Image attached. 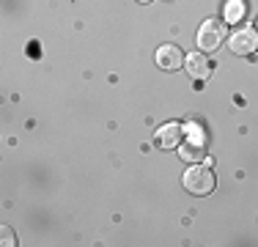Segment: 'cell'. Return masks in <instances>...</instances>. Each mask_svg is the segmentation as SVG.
Listing matches in <instances>:
<instances>
[{"label": "cell", "mask_w": 258, "mask_h": 247, "mask_svg": "<svg viewBox=\"0 0 258 247\" xmlns=\"http://www.w3.org/2000/svg\"><path fill=\"white\" fill-rule=\"evenodd\" d=\"M214 184H217V178H214V173L209 168H189L184 173V190L192 193V195L214 193Z\"/></svg>", "instance_id": "1"}, {"label": "cell", "mask_w": 258, "mask_h": 247, "mask_svg": "<svg viewBox=\"0 0 258 247\" xmlns=\"http://www.w3.org/2000/svg\"><path fill=\"white\" fill-rule=\"evenodd\" d=\"M225 41V22H217V20H209L201 25L198 30V47L204 52H214L220 44Z\"/></svg>", "instance_id": "2"}, {"label": "cell", "mask_w": 258, "mask_h": 247, "mask_svg": "<svg viewBox=\"0 0 258 247\" xmlns=\"http://www.w3.org/2000/svg\"><path fill=\"white\" fill-rule=\"evenodd\" d=\"M228 47L233 55H250L258 49V30L255 28H242L233 30V36L228 39Z\"/></svg>", "instance_id": "3"}, {"label": "cell", "mask_w": 258, "mask_h": 247, "mask_svg": "<svg viewBox=\"0 0 258 247\" xmlns=\"http://www.w3.org/2000/svg\"><path fill=\"white\" fill-rule=\"evenodd\" d=\"M206 157H209V154H206V138H204V132L189 127V140L181 146V159H187V162H204Z\"/></svg>", "instance_id": "4"}, {"label": "cell", "mask_w": 258, "mask_h": 247, "mask_svg": "<svg viewBox=\"0 0 258 247\" xmlns=\"http://www.w3.org/2000/svg\"><path fill=\"white\" fill-rule=\"evenodd\" d=\"M157 64L162 66L165 72H176L184 66V55L176 44H165V47L157 49Z\"/></svg>", "instance_id": "5"}, {"label": "cell", "mask_w": 258, "mask_h": 247, "mask_svg": "<svg viewBox=\"0 0 258 247\" xmlns=\"http://www.w3.org/2000/svg\"><path fill=\"white\" fill-rule=\"evenodd\" d=\"M184 69L189 72L192 80H206L209 74H212V64H209V58L204 52H198V55H189V58L184 60Z\"/></svg>", "instance_id": "6"}, {"label": "cell", "mask_w": 258, "mask_h": 247, "mask_svg": "<svg viewBox=\"0 0 258 247\" xmlns=\"http://www.w3.org/2000/svg\"><path fill=\"white\" fill-rule=\"evenodd\" d=\"M181 138H184V127H179V124H165L157 132V143L162 148H176L181 143Z\"/></svg>", "instance_id": "7"}, {"label": "cell", "mask_w": 258, "mask_h": 247, "mask_svg": "<svg viewBox=\"0 0 258 247\" xmlns=\"http://www.w3.org/2000/svg\"><path fill=\"white\" fill-rule=\"evenodd\" d=\"M244 17H247V3H244V0H228V6H225V20L242 22Z\"/></svg>", "instance_id": "8"}, {"label": "cell", "mask_w": 258, "mask_h": 247, "mask_svg": "<svg viewBox=\"0 0 258 247\" xmlns=\"http://www.w3.org/2000/svg\"><path fill=\"white\" fill-rule=\"evenodd\" d=\"M3 244H14V236H11L9 228H3Z\"/></svg>", "instance_id": "9"}, {"label": "cell", "mask_w": 258, "mask_h": 247, "mask_svg": "<svg viewBox=\"0 0 258 247\" xmlns=\"http://www.w3.org/2000/svg\"><path fill=\"white\" fill-rule=\"evenodd\" d=\"M140 3H151V0H140Z\"/></svg>", "instance_id": "10"}]
</instances>
